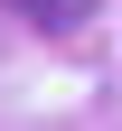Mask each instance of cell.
<instances>
[{"label": "cell", "mask_w": 122, "mask_h": 131, "mask_svg": "<svg viewBox=\"0 0 122 131\" xmlns=\"http://www.w3.org/2000/svg\"><path fill=\"white\" fill-rule=\"evenodd\" d=\"M0 9H19L38 38H75V28L94 19V0H0Z\"/></svg>", "instance_id": "1"}]
</instances>
